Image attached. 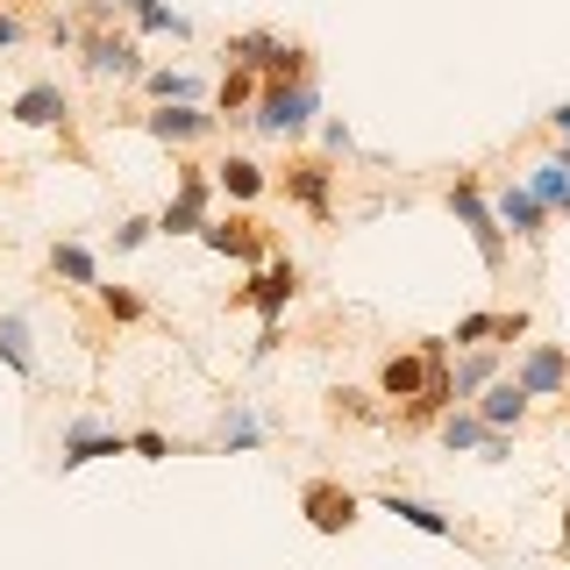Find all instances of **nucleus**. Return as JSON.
<instances>
[{"instance_id": "1", "label": "nucleus", "mask_w": 570, "mask_h": 570, "mask_svg": "<svg viewBox=\"0 0 570 570\" xmlns=\"http://www.w3.org/2000/svg\"><path fill=\"white\" fill-rule=\"evenodd\" d=\"M450 379V364H442V343H421V350H392L379 364V400H400L406 421H435L428 414V392Z\"/></svg>"}, {"instance_id": "35", "label": "nucleus", "mask_w": 570, "mask_h": 570, "mask_svg": "<svg viewBox=\"0 0 570 570\" xmlns=\"http://www.w3.org/2000/svg\"><path fill=\"white\" fill-rule=\"evenodd\" d=\"M513 335H528V314H521V307L499 314V343H513Z\"/></svg>"}, {"instance_id": "9", "label": "nucleus", "mask_w": 570, "mask_h": 570, "mask_svg": "<svg viewBox=\"0 0 570 570\" xmlns=\"http://www.w3.org/2000/svg\"><path fill=\"white\" fill-rule=\"evenodd\" d=\"M79 65L94 71V79H142V50H136V36H107V29H86Z\"/></svg>"}, {"instance_id": "23", "label": "nucleus", "mask_w": 570, "mask_h": 570, "mask_svg": "<svg viewBox=\"0 0 570 570\" xmlns=\"http://www.w3.org/2000/svg\"><path fill=\"white\" fill-rule=\"evenodd\" d=\"M521 186H528L549 214H557V207H563V193H570V165H563V157H542V165H528Z\"/></svg>"}, {"instance_id": "19", "label": "nucleus", "mask_w": 570, "mask_h": 570, "mask_svg": "<svg viewBox=\"0 0 570 570\" xmlns=\"http://www.w3.org/2000/svg\"><path fill=\"white\" fill-rule=\"evenodd\" d=\"M0 364L14 379H36V335H29V314H0Z\"/></svg>"}, {"instance_id": "34", "label": "nucleus", "mask_w": 570, "mask_h": 570, "mask_svg": "<svg viewBox=\"0 0 570 570\" xmlns=\"http://www.w3.org/2000/svg\"><path fill=\"white\" fill-rule=\"evenodd\" d=\"M321 136H328V150H343V157H350V150H356V136H350V129H343V121H321Z\"/></svg>"}, {"instance_id": "27", "label": "nucleus", "mask_w": 570, "mask_h": 570, "mask_svg": "<svg viewBox=\"0 0 570 570\" xmlns=\"http://www.w3.org/2000/svg\"><path fill=\"white\" fill-rule=\"evenodd\" d=\"M129 456H142V463H165V456H186V442L157 435V428H136V435H129Z\"/></svg>"}, {"instance_id": "4", "label": "nucleus", "mask_w": 570, "mask_h": 570, "mask_svg": "<svg viewBox=\"0 0 570 570\" xmlns=\"http://www.w3.org/2000/svg\"><path fill=\"white\" fill-rule=\"evenodd\" d=\"M207 200H214V171L207 165H178V186H171L165 214H157V236H200L214 222Z\"/></svg>"}, {"instance_id": "15", "label": "nucleus", "mask_w": 570, "mask_h": 570, "mask_svg": "<svg viewBox=\"0 0 570 570\" xmlns=\"http://www.w3.org/2000/svg\"><path fill=\"white\" fill-rule=\"evenodd\" d=\"M214 171V193H228V200H264V186H272V171L257 165V157H222V165H207Z\"/></svg>"}, {"instance_id": "28", "label": "nucleus", "mask_w": 570, "mask_h": 570, "mask_svg": "<svg viewBox=\"0 0 570 570\" xmlns=\"http://www.w3.org/2000/svg\"><path fill=\"white\" fill-rule=\"evenodd\" d=\"M136 29H150V36H193V22H186L178 8H165V0H157V8H142Z\"/></svg>"}, {"instance_id": "24", "label": "nucleus", "mask_w": 570, "mask_h": 570, "mask_svg": "<svg viewBox=\"0 0 570 570\" xmlns=\"http://www.w3.org/2000/svg\"><path fill=\"white\" fill-rule=\"evenodd\" d=\"M142 94H150L157 107H193L200 79H193V71H142Z\"/></svg>"}, {"instance_id": "5", "label": "nucleus", "mask_w": 570, "mask_h": 570, "mask_svg": "<svg viewBox=\"0 0 570 570\" xmlns=\"http://www.w3.org/2000/svg\"><path fill=\"white\" fill-rule=\"evenodd\" d=\"M299 513H307L314 534H350L356 513H364V499L350 485H335V478H307V485H299Z\"/></svg>"}, {"instance_id": "17", "label": "nucleus", "mask_w": 570, "mask_h": 570, "mask_svg": "<svg viewBox=\"0 0 570 570\" xmlns=\"http://www.w3.org/2000/svg\"><path fill=\"white\" fill-rule=\"evenodd\" d=\"M50 272H58L71 293H100V257H94L86 243H71V236L50 243Z\"/></svg>"}, {"instance_id": "18", "label": "nucleus", "mask_w": 570, "mask_h": 570, "mask_svg": "<svg viewBox=\"0 0 570 570\" xmlns=\"http://www.w3.org/2000/svg\"><path fill=\"white\" fill-rule=\"evenodd\" d=\"M257 442H264V421H257V406H249V400H228L222 428H214V450L243 456V450H257Z\"/></svg>"}, {"instance_id": "2", "label": "nucleus", "mask_w": 570, "mask_h": 570, "mask_svg": "<svg viewBox=\"0 0 570 570\" xmlns=\"http://www.w3.org/2000/svg\"><path fill=\"white\" fill-rule=\"evenodd\" d=\"M314 115H321V86L314 79H264L257 86V129L264 136L293 142V136L314 129Z\"/></svg>"}, {"instance_id": "37", "label": "nucleus", "mask_w": 570, "mask_h": 570, "mask_svg": "<svg viewBox=\"0 0 570 570\" xmlns=\"http://www.w3.org/2000/svg\"><path fill=\"white\" fill-rule=\"evenodd\" d=\"M557 214H570V193H563V207H557Z\"/></svg>"}, {"instance_id": "31", "label": "nucleus", "mask_w": 570, "mask_h": 570, "mask_svg": "<svg viewBox=\"0 0 570 570\" xmlns=\"http://www.w3.org/2000/svg\"><path fill=\"white\" fill-rule=\"evenodd\" d=\"M485 335H499V314H463L450 343H485Z\"/></svg>"}, {"instance_id": "29", "label": "nucleus", "mask_w": 570, "mask_h": 570, "mask_svg": "<svg viewBox=\"0 0 570 570\" xmlns=\"http://www.w3.org/2000/svg\"><path fill=\"white\" fill-rule=\"evenodd\" d=\"M150 236H157V222H150V214H129V222H115V249H142Z\"/></svg>"}, {"instance_id": "12", "label": "nucleus", "mask_w": 570, "mask_h": 570, "mask_svg": "<svg viewBox=\"0 0 570 570\" xmlns=\"http://www.w3.org/2000/svg\"><path fill=\"white\" fill-rule=\"evenodd\" d=\"M136 121L157 142H171V150H193V142L214 136V115H200V107H150V115H136Z\"/></svg>"}, {"instance_id": "13", "label": "nucleus", "mask_w": 570, "mask_h": 570, "mask_svg": "<svg viewBox=\"0 0 570 570\" xmlns=\"http://www.w3.org/2000/svg\"><path fill=\"white\" fill-rule=\"evenodd\" d=\"M200 243L214 249V257H243V264H257L264 249H272V236H264L249 214H228V222H207L200 228Z\"/></svg>"}, {"instance_id": "30", "label": "nucleus", "mask_w": 570, "mask_h": 570, "mask_svg": "<svg viewBox=\"0 0 570 570\" xmlns=\"http://www.w3.org/2000/svg\"><path fill=\"white\" fill-rule=\"evenodd\" d=\"M328 400H335V414H350V421H385L379 406H371V392H350L343 385V392H328Z\"/></svg>"}, {"instance_id": "25", "label": "nucleus", "mask_w": 570, "mask_h": 570, "mask_svg": "<svg viewBox=\"0 0 570 570\" xmlns=\"http://www.w3.org/2000/svg\"><path fill=\"white\" fill-rule=\"evenodd\" d=\"M100 314L107 321H142V314H150V299H142L136 285H100Z\"/></svg>"}, {"instance_id": "7", "label": "nucleus", "mask_w": 570, "mask_h": 570, "mask_svg": "<svg viewBox=\"0 0 570 570\" xmlns=\"http://www.w3.org/2000/svg\"><path fill=\"white\" fill-rule=\"evenodd\" d=\"M513 385L528 400H563L570 392V343H528L521 364H513Z\"/></svg>"}, {"instance_id": "26", "label": "nucleus", "mask_w": 570, "mask_h": 570, "mask_svg": "<svg viewBox=\"0 0 570 570\" xmlns=\"http://www.w3.org/2000/svg\"><path fill=\"white\" fill-rule=\"evenodd\" d=\"M257 71H243V65H228V79H222V115H243L249 100H257Z\"/></svg>"}, {"instance_id": "32", "label": "nucleus", "mask_w": 570, "mask_h": 570, "mask_svg": "<svg viewBox=\"0 0 570 570\" xmlns=\"http://www.w3.org/2000/svg\"><path fill=\"white\" fill-rule=\"evenodd\" d=\"M549 129H557V142H563L557 157H563V165H570V100H563V107H549Z\"/></svg>"}, {"instance_id": "22", "label": "nucleus", "mask_w": 570, "mask_h": 570, "mask_svg": "<svg viewBox=\"0 0 570 570\" xmlns=\"http://www.w3.org/2000/svg\"><path fill=\"white\" fill-rule=\"evenodd\" d=\"M492 379H499V350H471V356L450 371V392H456V400H478Z\"/></svg>"}, {"instance_id": "11", "label": "nucleus", "mask_w": 570, "mask_h": 570, "mask_svg": "<svg viewBox=\"0 0 570 570\" xmlns=\"http://www.w3.org/2000/svg\"><path fill=\"white\" fill-rule=\"evenodd\" d=\"M8 115L22 121V129H65V121H71V94H65L58 79H29L22 94H14Z\"/></svg>"}, {"instance_id": "36", "label": "nucleus", "mask_w": 570, "mask_h": 570, "mask_svg": "<svg viewBox=\"0 0 570 570\" xmlns=\"http://www.w3.org/2000/svg\"><path fill=\"white\" fill-rule=\"evenodd\" d=\"M94 8H121V14H142V8H157V0H94Z\"/></svg>"}, {"instance_id": "16", "label": "nucleus", "mask_w": 570, "mask_h": 570, "mask_svg": "<svg viewBox=\"0 0 570 570\" xmlns=\"http://www.w3.org/2000/svg\"><path fill=\"white\" fill-rule=\"evenodd\" d=\"M285 200H299L307 214H328V186H335V171L328 165H314V157H299V165H285Z\"/></svg>"}, {"instance_id": "8", "label": "nucleus", "mask_w": 570, "mask_h": 570, "mask_svg": "<svg viewBox=\"0 0 570 570\" xmlns=\"http://www.w3.org/2000/svg\"><path fill=\"white\" fill-rule=\"evenodd\" d=\"M100 456H129V435L107 428V421H71L65 442H58V471H86V463H100Z\"/></svg>"}, {"instance_id": "3", "label": "nucleus", "mask_w": 570, "mask_h": 570, "mask_svg": "<svg viewBox=\"0 0 570 570\" xmlns=\"http://www.w3.org/2000/svg\"><path fill=\"white\" fill-rule=\"evenodd\" d=\"M442 200H450V214L463 228H471V243H478V264H485V272H507V228L492 222V200H485V186H478L471 171H456V186L442 193Z\"/></svg>"}, {"instance_id": "20", "label": "nucleus", "mask_w": 570, "mask_h": 570, "mask_svg": "<svg viewBox=\"0 0 570 570\" xmlns=\"http://www.w3.org/2000/svg\"><path fill=\"white\" fill-rule=\"evenodd\" d=\"M379 507L385 513H400L406 528H421V534H456V521L442 507H428V499H414V492H379Z\"/></svg>"}, {"instance_id": "10", "label": "nucleus", "mask_w": 570, "mask_h": 570, "mask_svg": "<svg viewBox=\"0 0 570 570\" xmlns=\"http://www.w3.org/2000/svg\"><path fill=\"white\" fill-rule=\"evenodd\" d=\"M492 222H499V228H513V236H521L528 249H542V236H549V207L534 200L528 186H513V178L499 186V200H492Z\"/></svg>"}, {"instance_id": "21", "label": "nucleus", "mask_w": 570, "mask_h": 570, "mask_svg": "<svg viewBox=\"0 0 570 570\" xmlns=\"http://www.w3.org/2000/svg\"><path fill=\"white\" fill-rule=\"evenodd\" d=\"M485 435H492V428L478 421L471 406H450V414L435 421V442H442V450H456V456H463V450H485Z\"/></svg>"}, {"instance_id": "33", "label": "nucleus", "mask_w": 570, "mask_h": 570, "mask_svg": "<svg viewBox=\"0 0 570 570\" xmlns=\"http://www.w3.org/2000/svg\"><path fill=\"white\" fill-rule=\"evenodd\" d=\"M22 36H29V22H22V14H8V8H0V50H14Z\"/></svg>"}, {"instance_id": "14", "label": "nucleus", "mask_w": 570, "mask_h": 570, "mask_svg": "<svg viewBox=\"0 0 570 570\" xmlns=\"http://www.w3.org/2000/svg\"><path fill=\"white\" fill-rule=\"evenodd\" d=\"M528 406H534V400H528V392L513 385V379H492V385H485V392L471 400V414L485 421L492 435H507V428H521V421H528Z\"/></svg>"}, {"instance_id": "6", "label": "nucleus", "mask_w": 570, "mask_h": 570, "mask_svg": "<svg viewBox=\"0 0 570 570\" xmlns=\"http://www.w3.org/2000/svg\"><path fill=\"white\" fill-rule=\"evenodd\" d=\"M293 293H299V264H293V257H272L257 278L243 285V293H228V307H257L264 328H278V314L293 307Z\"/></svg>"}]
</instances>
